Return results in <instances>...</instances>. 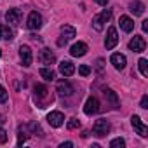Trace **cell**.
Wrapping results in <instances>:
<instances>
[{"mask_svg":"<svg viewBox=\"0 0 148 148\" xmlns=\"http://www.w3.org/2000/svg\"><path fill=\"white\" fill-rule=\"evenodd\" d=\"M110 18H112V11H110V9H105L101 14H96V16L92 18V28H94L96 32H101V30H103V25H105Z\"/></svg>","mask_w":148,"mask_h":148,"instance_id":"6da1fadb","label":"cell"},{"mask_svg":"<svg viewBox=\"0 0 148 148\" xmlns=\"http://www.w3.org/2000/svg\"><path fill=\"white\" fill-rule=\"evenodd\" d=\"M92 132H94V136H98V138L106 136V134L110 132V124H108V120H106V119L96 120L94 125H92Z\"/></svg>","mask_w":148,"mask_h":148,"instance_id":"7a4b0ae2","label":"cell"},{"mask_svg":"<svg viewBox=\"0 0 148 148\" xmlns=\"http://www.w3.org/2000/svg\"><path fill=\"white\" fill-rule=\"evenodd\" d=\"M117 44H119L117 28H115V26H110V28H108V33H106V38H105V47H106L108 51H112Z\"/></svg>","mask_w":148,"mask_h":148,"instance_id":"3957f363","label":"cell"},{"mask_svg":"<svg viewBox=\"0 0 148 148\" xmlns=\"http://www.w3.org/2000/svg\"><path fill=\"white\" fill-rule=\"evenodd\" d=\"M75 35H77V32H75V28H73V26H70V25L61 26V38L58 40V45H64L68 40H71Z\"/></svg>","mask_w":148,"mask_h":148,"instance_id":"277c9868","label":"cell"},{"mask_svg":"<svg viewBox=\"0 0 148 148\" xmlns=\"http://www.w3.org/2000/svg\"><path fill=\"white\" fill-rule=\"evenodd\" d=\"M99 110H101V108H99L98 98H94V96L87 98V101H86V105H84V113H86V115H94V113H98Z\"/></svg>","mask_w":148,"mask_h":148,"instance_id":"5b68a950","label":"cell"},{"mask_svg":"<svg viewBox=\"0 0 148 148\" xmlns=\"http://www.w3.org/2000/svg\"><path fill=\"white\" fill-rule=\"evenodd\" d=\"M129 49H131L132 52H143V51L146 49V42H145V38L139 37V35H134V37L131 38V42H129Z\"/></svg>","mask_w":148,"mask_h":148,"instance_id":"8992f818","label":"cell"},{"mask_svg":"<svg viewBox=\"0 0 148 148\" xmlns=\"http://www.w3.org/2000/svg\"><path fill=\"white\" fill-rule=\"evenodd\" d=\"M26 26H28L30 30H40V26H42V16H40L37 11L30 12L28 21H26Z\"/></svg>","mask_w":148,"mask_h":148,"instance_id":"52a82bcc","label":"cell"},{"mask_svg":"<svg viewBox=\"0 0 148 148\" xmlns=\"http://www.w3.org/2000/svg\"><path fill=\"white\" fill-rule=\"evenodd\" d=\"M131 124H132V127H134V131L141 136V138H145V136H148L146 132H148V127L143 124V120L138 117V115H132V119H131Z\"/></svg>","mask_w":148,"mask_h":148,"instance_id":"ba28073f","label":"cell"},{"mask_svg":"<svg viewBox=\"0 0 148 148\" xmlns=\"http://www.w3.org/2000/svg\"><path fill=\"white\" fill-rule=\"evenodd\" d=\"M19 58H21L23 66H30V64H32V61H33L32 49H30L28 45H21V47H19Z\"/></svg>","mask_w":148,"mask_h":148,"instance_id":"9c48e42d","label":"cell"},{"mask_svg":"<svg viewBox=\"0 0 148 148\" xmlns=\"http://www.w3.org/2000/svg\"><path fill=\"white\" fill-rule=\"evenodd\" d=\"M38 59H40L42 64H52V63L56 61V56H54V52H52L51 49L44 47V49L38 52Z\"/></svg>","mask_w":148,"mask_h":148,"instance_id":"30bf717a","label":"cell"},{"mask_svg":"<svg viewBox=\"0 0 148 148\" xmlns=\"http://www.w3.org/2000/svg\"><path fill=\"white\" fill-rule=\"evenodd\" d=\"M56 91H58L59 96H71V94H73V87H71V84H70L68 80H64V79L58 82Z\"/></svg>","mask_w":148,"mask_h":148,"instance_id":"8fae6325","label":"cell"},{"mask_svg":"<svg viewBox=\"0 0 148 148\" xmlns=\"http://www.w3.org/2000/svg\"><path fill=\"white\" fill-rule=\"evenodd\" d=\"M47 122L52 125V127H61L64 124V115L61 112H51L47 115Z\"/></svg>","mask_w":148,"mask_h":148,"instance_id":"7c38bea8","label":"cell"},{"mask_svg":"<svg viewBox=\"0 0 148 148\" xmlns=\"http://www.w3.org/2000/svg\"><path fill=\"white\" fill-rule=\"evenodd\" d=\"M110 61H112V64L115 66V70H124V68H125V64H127V59H125V56H124V54H120V52H115V54H112Z\"/></svg>","mask_w":148,"mask_h":148,"instance_id":"4fadbf2b","label":"cell"},{"mask_svg":"<svg viewBox=\"0 0 148 148\" xmlns=\"http://www.w3.org/2000/svg\"><path fill=\"white\" fill-rule=\"evenodd\" d=\"M86 52H87V44H84V42L73 44L71 49H70V54H71L73 58H80V56H84Z\"/></svg>","mask_w":148,"mask_h":148,"instance_id":"5bb4252c","label":"cell"},{"mask_svg":"<svg viewBox=\"0 0 148 148\" xmlns=\"http://www.w3.org/2000/svg\"><path fill=\"white\" fill-rule=\"evenodd\" d=\"M59 71L64 77H71L73 73H75V64H73L71 61H61L59 63Z\"/></svg>","mask_w":148,"mask_h":148,"instance_id":"9a60e30c","label":"cell"},{"mask_svg":"<svg viewBox=\"0 0 148 148\" xmlns=\"http://www.w3.org/2000/svg\"><path fill=\"white\" fill-rule=\"evenodd\" d=\"M5 19L11 25H19V21H21V11L19 9H9L5 12Z\"/></svg>","mask_w":148,"mask_h":148,"instance_id":"2e32d148","label":"cell"},{"mask_svg":"<svg viewBox=\"0 0 148 148\" xmlns=\"http://www.w3.org/2000/svg\"><path fill=\"white\" fill-rule=\"evenodd\" d=\"M33 94H35V99H47L49 98V89L42 84H37L33 87Z\"/></svg>","mask_w":148,"mask_h":148,"instance_id":"e0dca14e","label":"cell"},{"mask_svg":"<svg viewBox=\"0 0 148 148\" xmlns=\"http://www.w3.org/2000/svg\"><path fill=\"white\" fill-rule=\"evenodd\" d=\"M119 23H120V28H122L125 33H129V32H132V30H134V21H132L129 16H120Z\"/></svg>","mask_w":148,"mask_h":148,"instance_id":"ac0fdd59","label":"cell"},{"mask_svg":"<svg viewBox=\"0 0 148 148\" xmlns=\"http://www.w3.org/2000/svg\"><path fill=\"white\" fill-rule=\"evenodd\" d=\"M103 96H105L106 101L112 103L113 108H119V96H117V92H113L112 89H103Z\"/></svg>","mask_w":148,"mask_h":148,"instance_id":"d6986e66","label":"cell"},{"mask_svg":"<svg viewBox=\"0 0 148 148\" xmlns=\"http://www.w3.org/2000/svg\"><path fill=\"white\" fill-rule=\"evenodd\" d=\"M129 11H131L134 16H141V14L145 12V4L139 2V0H134V2L129 4Z\"/></svg>","mask_w":148,"mask_h":148,"instance_id":"ffe728a7","label":"cell"},{"mask_svg":"<svg viewBox=\"0 0 148 148\" xmlns=\"http://www.w3.org/2000/svg\"><path fill=\"white\" fill-rule=\"evenodd\" d=\"M12 38H14V32L5 25H0V40H7L9 42Z\"/></svg>","mask_w":148,"mask_h":148,"instance_id":"44dd1931","label":"cell"},{"mask_svg":"<svg viewBox=\"0 0 148 148\" xmlns=\"http://www.w3.org/2000/svg\"><path fill=\"white\" fill-rule=\"evenodd\" d=\"M38 73H40L42 79H45V80H49V82L56 79V73H54V70H51V68H42Z\"/></svg>","mask_w":148,"mask_h":148,"instance_id":"7402d4cb","label":"cell"},{"mask_svg":"<svg viewBox=\"0 0 148 148\" xmlns=\"http://www.w3.org/2000/svg\"><path fill=\"white\" fill-rule=\"evenodd\" d=\"M138 66H139V71H141V75L143 77H148V61L145 58H141L138 61Z\"/></svg>","mask_w":148,"mask_h":148,"instance_id":"603a6c76","label":"cell"},{"mask_svg":"<svg viewBox=\"0 0 148 148\" xmlns=\"http://www.w3.org/2000/svg\"><path fill=\"white\" fill-rule=\"evenodd\" d=\"M79 73H80L82 77H89L91 75V66L89 64H80L79 66Z\"/></svg>","mask_w":148,"mask_h":148,"instance_id":"cb8c5ba5","label":"cell"},{"mask_svg":"<svg viewBox=\"0 0 148 148\" xmlns=\"http://www.w3.org/2000/svg\"><path fill=\"white\" fill-rule=\"evenodd\" d=\"M110 146H112V148H124V146H125V141H124L122 138H115V139H112Z\"/></svg>","mask_w":148,"mask_h":148,"instance_id":"d4e9b609","label":"cell"},{"mask_svg":"<svg viewBox=\"0 0 148 148\" xmlns=\"http://www.w3.org/2000/svg\"><path fill=\"white\" fill-rule=\"evenodd\" d=\"M80 125V120H77V119H70L68 120V129H77Z\"/></svg>","mask_w":148,"mask_h":148,"instance_id":"484cf974","label":"cell"},{"mask_svg":"<svg viewBox=\"0 0 148 148\" xmlns=\"http://www.w3.org/2000/svg\"><path fill=\"white\" fill-rule=\"evenodd\" d=\"M7 101V91L4 86H0V103H5Z\"/></svg>","mask_w":148,"mask_h":148,"instance_id":"4316f807","label":"cell"},{"mask_svg":"<svg viewBox=\"0 0 148 148\" xmlns=\"http://www.w3.org/2000/svg\"><path fill=\"white\" fill-rule=\"evenodd\" d=\"M139 106H141V108H148V96H146V94L141 98V103H139Z\"/></svg>","mask_w":148,"mask_h":148,"instance_id":"83f0119b","label":"cell"},{"mask_svg":"<svg viewBox=\"0 0 148 148\" xmlns=\"http://www.w3.org/2000/svg\"><path fill=\"white\" fill-rule=\"evenodd\" d=\"M7 141V132L0 129V143H5Z\"/></svg>","mask_w":148,"mask_h":148,"instance_id":"f1b7e54d","label":"cell"},{"mask_svg":"<svg viewBox=\"0 0 148 148\" xmlns=\"http://www.w3.org/2000/svg\"><path fill=\"white\" fill-rule=\"evenodd\" d=\"M96 68H98L99 73L103 71V59H98V61H96Z\"/></svg>","mask_w":148,"mask_h":148,"instance_id":"f546056e","label":"cell"},{"mask_svg":"<svg viewBox=\"0 0 148 148\" xmlns=\"http://www.w3.org/2000/svg\"><path fill=\"white\" fill-rule=\"evenodd\" d=\"M71 146H73L71 141H66V143H61V145H59V148H71Z\"/></svg>","mask_w":148,"mask_h":148,"instance_id":"4dcf8cb0","label":"cell"},{"mask_svg":"<svg viewBox=\"0 0 148 148\" xmlns=\"http://www.w3.org/2000/svg\"><path fill=\"white\" fill-rule=\"evenodd\" d=\"M141 28H143V32H145V33L148 32V21H146V19H145V21L141 23Z\"/></svg>","mask_w":148,"mask_h":148,"instance_id":"1f68e13d","label":"cell"},{"mask_svg":"<svg viewBox=\"0 0 148 148\" xmlns=\"http://www.w3.org/2000/svg\"><path fill=\"white\" fill-rule=\"evenodd\" d=\"M94 2H96V4H99V5H106L110 0H94Z\"/></svg>","mask_w":148,"mask_h":148,"instance_id":"d6a6232c","label":"cell"},{"mask_svg":"<svg viewBox=\"0 0 148 148\" xmlns=\"http://www.w3.org/2000/svg\"><path fill=\"white\" fill-rule=\"evenodd\" d=\"M2 124H4V115H0V129H2Z\"/></svg>","mask_w":148,"mask_h":148,"instance_id":"836d02e7","label":"cell"},{"mask_svg":"<svg viewBox=\"0 0 148 148\" xmlns=\"http://www.w3.org/2000/svg\"><path fill=\"white\" fill-rule=\"evenodd\" d=\"M0 56H2V51H0Z\"/></svg>","mask_w":148,"mask_h":148,"instance_id":"e575fe53","label":"cell"}]
</instances>
